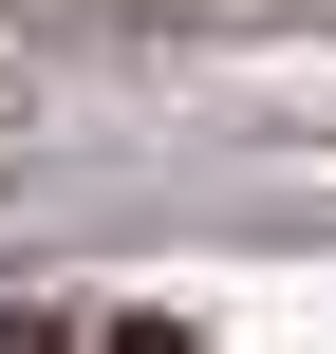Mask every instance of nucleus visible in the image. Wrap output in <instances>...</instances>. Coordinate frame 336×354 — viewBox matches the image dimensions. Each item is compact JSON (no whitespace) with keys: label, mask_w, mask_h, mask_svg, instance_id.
Instances as JSON below:
<instances>
[{"label":"nucleus","mask_w":336,"mask_h":354,"mask_svg":"<svg viewBox=\"0 0 336 354\" xmlns=\"http://www.w3.org/2000/svg\"><path fill=\"white\" fill-rule=\"evenodd\" d=\"M94 354H206V336H168V317H112V336H94Z\"/></svg>","instance_id":"f03ea898"},{"label":"nucleus","mask_w":336,"mask_h":354,"mask_svg":"<svg viewBox=\"0 0 336 354\" xmlns=\"http://www.w3.org/2000/svg\"><path fill=\"white\" fill-rule=\"evenodd\" d=\"M0 354H75V317H37V299H0Z\"/></svg>","instance_id":"f257e3e1"}]
</instances>
